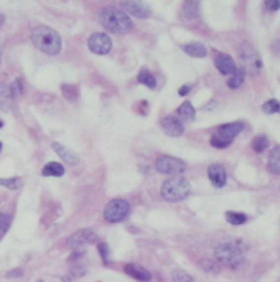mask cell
<instances>
[{"mask_svg":"<svg viewBox=\"0 0 280 282\" xmlns=\"http://www.w3.org/2000/svg\"><path fill=\"white\" fill-rule=\"evenodd\" d=\"M30 36H32L33 45H35L40 51H43V53L51 55V56L61 53V50H63L61 36H60V33L56 30H53L51 27H46V25L33 27Z\"/></svg>","mask_w":280,"mask_h":282,"instance_id":"6da1fadb","label":"cell"},{"mask_svg":"<svg viewBox=\"0 0 280 282\" xmlns=\"http://www.w3.org/2000/svg\"><path fill=\"white\" fill-rule=\"evenodd\" d=\"M99 20L105 30L115 33V35H127L134 28L130 17L117 7H104L99 12Z\"/></svg>","mask_w":280,"mask_h":282,"instance_id":"7a4b0ae2","label":"cell"},{"mask_svg":"<svg viewBox=\"0 0 280 282\" xmlns=\"http://www.w3.org/2000/svg\"><path fill=\"white\" fill-rule=\"evenodd\" d=\"M191 192V185L186 178H183L180 175H173L170 178H167L160 186V195L165 202L176 203L183 202L188 198V195Z\"/></svg>","mask_w":280,"mask_h":282,"instance_id":"3957f363","label":"cell"},{"mask_svg":"<svg viewBox=\"0 0 280 282\" xmlns=\"http://www.w3.org/2000/svg\"><path fill=\"white\" fill-rule=\"evenodd\" d=\"M214 261L221 266L238 269L244 262V251L238 243H221L214 249Z\"/></svg>","mask_w":280,"mask_h":282,"instance_id":"277c9868","label":"cell"},{"mask_svg":"<svg viewBox=\"0 0 280 282\" xmlns=\"http://www.w3.org/2000/svg\"><path fill=\"white\" fill-rule=\"evenodd\" d=\"M244 129V122H229L223 126L216 127L214 134L211 136L210 142L216 149H226L233 144V141L239 136L241 131Z\"/></svg>","mask_w":280,"mask_h":282,"instance_id":"5b68a950","label":"cell"},{"mask_svg":"<svg viewBox=\"0 0 280 282\" xmlns=\"http://www.w3.org/2000/svg\"><path fill=\"white\" fill-rule=\"evenodd\" d=\"M239 58L243 63V70L247 71L249 74H259L262 70V60L260 55L257 53V50L254 48L250 43H243L239 46Z\"/></svg>","mask_w":280,"mask_h":282,"instance_id":"8992f818","label":"cell"},{"mask_svg":"<svg viewBox=\"0 0 280 282\" xmlns=\"http://www.w3.org/2000/svg\"><path fill=\"white\" fill-rule=\"evenodd\" d=\"M130 212V205L127 200L124 198H115L104 207V218L109 223H119L122 219L127 218V214Z\"/></svg>","mask_w":280,"mask_h":282,"instance_id":"52a82bcc","label":"cell"},{"mask_svg":"<svg viewBox=\"0 0 280 282\" xmlns=\"http://www.w3.org/2000/svg\"><path fill=\"white\" fill-rule=\"evenodd\" d=\"M155 169L160 174H170V175H180L186 170V164L181 159L172 155H160L155 160Z\"/></svg>","mask_w":280,"mask_h":282,"instance_id":"ba28073f","label":"cell"},{"mask_svg":"<svg viewBox=\"0 0 280 282\" xmlns=\"http://www.w3.org/2000/svg\"><path fill=\"white\" fill-rule=\"evenodd\" d=\"M94 241H96V233L93 231V229L86 228V229H79V231L71 234L70 240H68V245H70V247L74 252H81V254H84V249L89 245H93Z\"/></svg>","mask_w":280,"mask_h":282,"instance_id":"9c48e42d","label":"cell"},{"mask_svg":"<svg viewBox=\"0 0 280 282\" xmlns=\"http://www.w3.org/2000/svg\"><path fill=\"white\" fill-rule=\"evenodd\" d=\"M88 48L96 55H107L112 50V40L109 38V35L101 32H96L89 36L88 40Z\"/></svg>","mask_w":280,"mask_h":282,"instance_id":"30bf717a","label":"cell"},{"mask_svg":"<svg viewBox=\"0 0 280 282\" xmlns=\"http://www.w3.org/2000/svg\"><path fill=\"white\" fill-rule=\"evenodd\" d=\"M120 10L127 15H132L135 18H148L152 15L150 7L145 5L143 2H122L120 3Z\"/></svg>","mask_w":280,"mask_h":282,"instance_id":"8fae6325","label":"cell"},{"mask_svg":"<svg viewBox=\"0 0 280 282\" xmlns=\"http://www.w3.org/2000/svg\"><path fill=\"white\" fill-rule=\"evenodd\" d=\"M160 126L163 129V132L172 137H180V136H183V132H185L183 122L180 119H176L175 116H165L160 121Z\"/></svg>","mask_w":280,"mask_h":282,"instance_id":"7c38bea8","label":"cell"},{"mask_svg":"<svg viewBox=\"0 0 280 282\" xmlns=\"http://www.w3.org/2000/svg\"><path fill=\"white\" fill-rule=\"evenodd\" d=\"M208 178H210V181L214 186L221 188V186H224L226 181H228V172H226V169L221 164H213L208 169Z\"/></svg>","mask_w":280,"mask_h":282,"instance_id":"4fadbf2b","label":"cell"},{"mask_svg":"<svg viewBox=\"0 0 280 282\" xmlns=\"http://www.w3.org/2000/svg\"><path fill=\"white\" fill-rule=\"evenodd\" d=\"M214 65H216V68H218L219 73L224 74V76H231L236 70H238V66H236L234 60L231 58L229 55H226V53H218V55H216Z\"/></svg>","mask_w":280,"mask_h":282,"instance_id":"5bb4252c","label":"cell"},{"mask_svg":"<svg viewBox=\"0 0 280 282\" xmlns=\"http://www.w3.org/2000/svg\"><path fill=\"white\" fill-rule=\"evenodd\" d=\"M124 271H125V274L130 276V277H134L135 281H139V282H150L152 281V274L148 272L145 267H142V266H139V264H127L124 267Z\"/></svg>","mask_w":280,"mask_h":282,"instance_id":"9a60e30c","label":"cell"},{"mask_svg":"<svg viewBox=\"0 0 280 282\" xmlns=\"http://www.w3.org/2000/svg\"><path fill=\"white\" fill-rule=\"evenodd\" d=\"M13 104H15V98H13L10 91V84L0 83V109L2 111H10Z\"/></svg>","mask_w":280,"mask_h":282,"instance_id":"2e32d148","label":"cell"},{"mask_svg":"<svg viewBox=\"0 0 280 282\" xmlns=\"http://www.w3.org/2000/svg\"><path fill=\"white\" fill-rule=\"evenodd\" d=\"M51 147H53V150H55L56 154L66 162V164H70V165H78L79 164V157L76 155L73 150H70V149H66L65 145H61L60 142H53Z\"/></svg>","mask_w":280,"mask_h":282,"instance_id":"e0dca14e","label":"cell"},{"mask_svg":"<svg viewBox=\"0 0 280 282\" xmlns=\"http://www.w3.org/2000/svg\"><path fill=\"white\" fill-rule=\"evenodd\" d=\"M181 17L186 22H195L200 18V3L198 2H185L181 7Z\"/></svg>","mask_w":280,"mask_h":282,"instance_id":"ac0fdd59","label":"cell"},{"mask_svg":"<svg viewBox=\"0 0 280 282\" xmlns=\"http://www.w3.org/2000/svg\"><path fill=\"white\" fill-rule=\"evenodd\" d=\"M183 51H185L186 55L193 56V58H205L208 55V48L200 41H193V43L183 45Z\"/></svg>","mask_w":280,"mask_h":282,"instance_id":"d6986e66","label":"cell"},{"mask_svg":"<svg viewBox=\"0 0 280 282\" xmlns=\"http://www.w3.org/2000/svg\"><path fill=\"white\" fill-rule=\"evenodd\" d=\"M267 167L272 174L280 175V145H275L274 149L269 152Z\"/></svg>","mask_w":280,"mask_h":282,"instance_id":"ffe728a7","label":"cell"},{"mask_svg":"<svg viewBox=\"0 0 280 282\" xmlns=\"http://www.w3.org/2000/svg\"><path fill=\"white\" fill-rule=\"evenodd\" d=\"M43 176H63L65 175V167L60 162H48L41 170Z\"/></svg>","mask_w":280,"mask_h":282,"instance_id":"44dd1931","label":"cell"},{"mask_svg":"<svg viewBox=\"0 0 280 282\" xmlns=\"http://www.w3.org/2000/svg\"><path fill=\"white\" fill-rule=\"evenodd\" d=\"M244 78H245V71H244L243 68H238L233 74L229 76L228 86H229L231 89H238V88H241V86H243Z\"/></svg>","mask_w":280,"mask_h":282,"instance_id":"7402d4cb","label":"cell"},{"mask_svg":"<svg viewBox=\"0 0 280 282\" xmlns=\"http://www.w3.org/2000/svg\"><path fill=\"white\" fill-rule=\"evenodd\" d=\"M178 117L185 119V121H195L196 117V111L193 107L191 103H183L180 107H178Z\"/></svg>","mask_w":280,"mask_h":282,"instance_id":"603a6c76","label":"cell"},{"mask_svg":"<svg viewBox=\"0 0 280 282\" xmlns=\"http://www.w3.org/2000/svg\"><path fill=\"white\" fill-rule=\"evenodd\" d=\"M137 79H139L140 84L147 86V88H150V89L157 88V79H155V76H153L152 73H148L147 70H142V71H140L139 76H137Z\"/></svg>","mask_w":280,"mask_h":282,"instance_id":"cb8c5ba5","label":"cell"},{"mask_svg":"<svg viewBox=\"0 0 280 282\" xmlns=\"http://www.w3.org/2000/svg\"><path fill=\"white\" fill-rule=\"evenodd\" d=\"M226 219H228V223L233 224V226H241V224L247 221V214L239 213V212H226Z\"/></svg>","mask_w":280,"mask_h":282,"instance_id":"d4e9b609","label":"cell"},{"mask_svg":"<svg viewBox=\"0 0 280 282\" xmlns=\"http://www.w3.org/2000/svg\"><path fill=\"white\" fill-rule=\"evenodd\" d=\"M200 267L203 271H206L208 274H219L221 272V266L214 259H201Z\"/></svg>","mask_w":280,"mask_h":282,"instance_id":"484cf974","label":"cell"},{"mask_svg":"<svg viewBox=\"0 0 280 282\" xmlns=\"http://www.w3.org/2000/svg\"><path fill=\"white\" fill-rule=\"evenodd\" d=\"M267 145H269L267 136H257V137H254L252 144H250V147H252V150L255 152V154H260V152H264L265 149H267Z\"/></svg>","mask_w":280,"mask_h":282,"instance_id":"4316f807","label":"cell"},{"mask_svg":"<svg viewBox=\"0 0 280 282\" xmlns=\"http://www.w3.org/2000/svg\"><path fill=\"white\" fill-rule=\"evenodd\" d=\"M22 178L20 176H12V178H0V186L8 190H18L22 186Z\"/></svg>","mask_w":280,"mask_h":282,"instance_id":"83f0119b","label":"cell"},{"mask_svg":"<svg viewBox=\"0 0 280 282\" xmlns=\"http://www.w3.org/2000/svg\"><path fill=\"white\" fill-rule=\"evenodd\" d=\"M262 111L265 114H277V112H280V101H277V99H269V101L264 103Z\"/></svg>","mask_w":280,"mask_h":282,"instance_id":"f1b7e54d","label":"cell"},{"mask_svg":"<svg viewBox=\"0 0 280 282\" xmlns=\"http://www.w3.org/2000/svg\"><path fill=\"white\" fill-rule=\"evenodd\" d=\"M172 279L173 282H193V277L188 274V272L181 271V269H175L172 272Z\"/></svg>","mask_w":280,"mask_h":282,"instance_id":"f546056e","label":"cell"},{"mask_svg":"<svg viewBox=\"0 0 280 282\" xmlns=\"http://www.w3.org/2000/svg\"><path fill=\"white\" fill-rule=\"evenodd\" d=\"M10 223H12V218L8 216L7 213H0V236L8 231V228H10Z\"/></svg>","mask_w":280,"mask_h":282,"instance_id":"4dcf8cb0","label":"cell"},{"mask_svg":"<svg viewBox=\"0 0 280 282\" xmlns=\"http://www.w3.org/2000/svg\"><path fill=\"white\" fill-rule=\"evenodd\" d=\"M63 93H65V98L70 99V101H74V99L78 98V88H76V86L63 84Z\"/></svg>","mask_w":280,"mask_h":282,"instance_id":"1f68e13d","label":"cell"},{"mask_svg":"<svg viewBox=\"0 0 280 282\" xmlns=\"http://www.w3.org/2000/svg\"><path fill=\"white\" fill-rule=\"evenodd\" d=\"M10 91H12V94H13V98H15V99L22 98V94H23L22 79H15V81H13V83L10 84Z\"/></svg>","mask_w":280,"mask_h":282,"instance_id":"d6a6232c","label":"cell"},{"mask_svg":"<svg viewBox=\"0 0 280 282\" xmlns=\"http://www.w3.org/2000/svg\"><path fill=\"white\" fill-rule=\"evenodd\" d=\"M99 254L104 262H109V246L105 243H101L99 245Z\"/></svg>","mask_w":280,"mask_h":282,"instance_id":"836d02e7","label":"cell"},{"mask_svg":"<svg viewBox=\"0 0 280 282\" xmlns=\"http://www.w3.org/2000/svg\"><path fill=\"white\" fill-rule=\"evenodd\" d=\"M265 8L270 12L280 10V0H267V2H265Z\"/></svg>","mask_w":280,"mask_h":282,"instance_id":"e575fe53","label":"cell"},{"mask_svg":"<svg viewBox=\"0 0 280 282\" xmlns=\"http://www.w3.org/2000/svg\"><path fill=\"white\" fill-rule=\"evenodd\" d=\"M84 267H81V264H79V262H76V264L73 266V269H71V274H73L74 277H81V276H83L84 274Z\"/></svg>","mask_w":280,"mask_h":282,"instance_id":"d590c367","label":"cell"},{"mask_svg":"<svg viewBox=\"0 0 280 282\" xmlns=\"http://www.w3.org/2000/svg\"><path fill=\"white\" fill-rule=\"evenodd\" d=\"M22 276H23V269H20V267H18V269H12V271L7 272L8 279H15V277H22Z\"/></svg>","mask_w":280,"mask_h":282,"instance_id":"8d00e7d4","label":"cell"},{"mask_svg":"<svg viewBox=\"0 0 280 282\" xmlns=\"http://www.w3.org/2000/svg\"><path fill=\"white\" fill-rule=\"evenodd\" d=\"M190 91H191V86H190V84H185V86H181L178 93H180V96H186V94L190 93Z\"/></svg>","mask_w":280,"mask_h":282,"instance_id":"74e56055","label":"cell"},{"mask_svg":"<svg viewBox=\"0 0 280 282\" xmlns=\"http://www.w3.org/2000/svg\"><path fill=\"white\" fill-rule=\"evenodd\" d=\"M3 22H5V17H3L2 13H0V25H3Z\"/></svg>","mask_w":280,"mask_h":282,"instance_id":"f35d334b","label":"cell"},{"mask_svg":"<svg viewBox=\"0 0 280 282\" xmlns=\"http://www.w3.org/2000/svg\"><path fill=\"white\" fill-rule=\"evenodd\" d=\"M2 127H3V122H2V121H0V129H2Z\"/></svg>","mask_w":280,"mask_h":282,"instance_id":"ab89813d","label":"cell"},{"mask_svg":"<svg viewBox=\"0 0 280 282\" xmlns=\"http://www.w3.org/2000/svg\"><path fill=\"white\" fill-rule=\"evenodd\" d=\"M0 150H2V142H0Z\"/></svg>","mask_w":280,"mask_h":282,"instance_id":"60d3db41","label":"cell"},{"mask_svg":"<svg viewBox=\"0 0 280 282\" xmlns=\"http://www.w3.org/2000/svg\"><path fill=\"white\" fill-rule=\"evenodd\" d=\"M35 282H43V281H35Z\"/></svg>","mask_w":280,"mask_h":282,"instance_id":"b9f144b4","label":"cell"}]
</instances>
